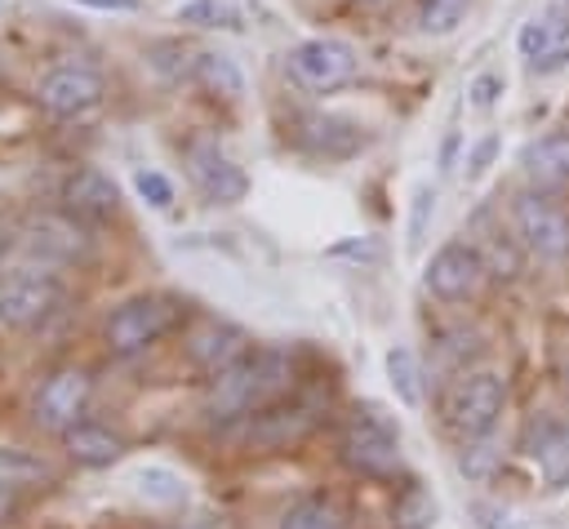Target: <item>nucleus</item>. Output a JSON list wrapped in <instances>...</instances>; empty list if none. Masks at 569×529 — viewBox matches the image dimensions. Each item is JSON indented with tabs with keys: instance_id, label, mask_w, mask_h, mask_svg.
<instances>
[{
	"instance_id": "obj_20",
	"label": "nucleus",
	"mask_w": 569,
	"mask_h": 529,
	"mask_svg": "<svg viewBox=\"0 0 569 529\" xmlns=\"http://www.w3.org/2000/svg\"><path fill=\"white\" fill-rule=\"evenodd\" d=\"M173 18L187 27H204V31H244L249 27V9L240 0H178Z\"/></svg>"
},
{
	"instance_id": "obj_17",
	"label": "nucleus",
	"mask_w": 569,
	"mask_h": 529,
	"mask_svg": "<svg viewBox=\"0 0 569 529\" xmlns=\"http://www.w3.org/2000/svg\"><path fill=\"white\" fill-rule=\"evenodd\" d=\"M62 453H67L76 467H111V462L124 453V436L111 431L107 422L80 418L76 427L62 431Z\"/></svg>"
},
{
	"instance_id": "obj_26",
	"label": "nucleus",
	"mask_w": 569,
	"mask_h": 529,
	"mask_svg": "<svg viewBox=\"0 0 569 529\" xmlns=\"http://www.w3.org/2000/svg\"><path fill=\"white\" fill-rule=\"evenodd\" d=\"M533 458H538L547 485H565L569 480V422L565 427H547L542 440L533 445Z\"/></svg>"
},
{
	"instance_id": "obj_19",
	"label": "nucleus",
	"mask_w": 569,
	"mask_h": 529,
	"mask_svg": "<svg viewBox=\"0 0 569 529\" xmlns=\"http://www.w3.org/2000/svg\"><path fill=\"white\" fill-rule=\"evenodd\" d=\"M565 40H569V18H565V9H542V13L525 18V27H520V36H516L525 62L547 58V53L560 49Z\"/></svg>"
},
{
	"instance_id": "obj_16",
	"label": "nucleus",
	"mask_w": 569,
	"mask_h": 529,
	"mask_svg": "<svg viewBox=\"0 0 569 529\" xmlns=\"http://www.w3.org/2000/svg\"><path fill=\"white\" fill-rule=\"evenodd\" d=\"M520 173L538 191L569 187V129H547L520 147Z\"/></svg>"
},
{
	"instance_id": "obj_29",
	"label": "nucleus",
	"mask_w": 569,
	"mask_h": 529,
	"mask_svg": "<svg viewBox=\"0 0 569 529\" xmlns=\"http://www.w3.org/2000/svg\"><path fill=\"white\" fill-rule=\"evenodd\" d=\"M396 525L400 529H431L436 525V498L418 485H409L400 498H396Z\"/></svg>"
},
{
	"instance_id": "obj_21",
	"label": "nucleus",
	"mask_w": 569,
	"mask_h": 529,
	"mask_svg": "<svg viewBox=\"0 0 569 529\" xmlns=\"http://www.w3.org/2000/svg\"><path fill=\"white\" fill-rule=\"evenodd\" d=\"M204 93H213V98H222V102H236L240 93H244V76H240V67H236V58H227V53H218V49H200L196 53V76H191Z\"/></svg>"
},
{
	"instance_id": "obj_1",
	"label": "nucleus",
	"mask_w": 569,
	"mask_h": 529,
	"mask_svg": "<svg viewBox=\"0 0 569 529\" xmlns=\"http://www.w3.org/2000/svg\"><path fill=\"white\" fill-rule=\"evenodd\" d=\"M293 391V360L280 347H253L244 360H236L227 373L209 378L204 413L213 422H240Z\"/></svg>"
},
{
	"instance_id": "obj_28",
	"label": "nucleus",
	"mask_w": 569,
	"mask_h": 529,
	"mask_svg": "<svg viewBox=\"0 0 569 529\" xmlns=\"http://www.w3.org/2000/svg\"><path fill=\"white\" fill-rule=\"evenodd\" d=\"M138 489H142L151 502H160V507L187 502V485H182V476L169 471V467H142V471H138Z\"/></svg>"
},
{
	"instance_id": "obj_23",
	"label": "nucleus",
	"mask_w": 569,
	"mask_h": 529,
	"mask_svg": "<svg viewBox=\"0 0 569 529\" xmlns=\"http://www.w3.org/2000/svg\"><path fill=\"white\" fill-rule=\"evenodd\" d=\"M471 13V0H413V27L422 36H453Z\"/></svg>"
},
{
	"instance_id": "obj_37",
	"label": "nucleus",
	"mask_w": 569,
	"mask_h": 529,
	"mask_svg": "<svg viewBox=\"0 0 569 529\" xmlns=\"http://www.w3.org/2000/svg\"><path fill=\"white\" fill-rule=\"evenodd\" d=\"M565 62H569V40H565L560 49H551L547 58H538V62H529V71H533V76H556V71L565 67Z\"/></svg>"
},
{
	"instance_id": "obj_22",
	"label": "nucleus",
	"mask_w": 569,
	"mask_h": 529,
	"mask_svg": "<svg viewBox=\"0 0 569 529\" xmlns=\"http://www.w3.org/2000/svg\"><path fill=\"white\" fill-rule=\"evenodd\" d=\"M280 529H347V516H342V507L333 498L307 493V498H293L280 511Z\"/></svg>"
},
{
	"instance_id": "obj_12",
	"label": "nucleus",
	"mask_w": 569,
	"mask_h": 529,
	"mask_svg": "<svg viewBox=\"0 0 569 529\" xmlns=\"http://www.w3.org/2000/svg\"><path fill=\"white\" fill-rule=\"evenodd\" d=\"M187 173L209 204H240L249 196L244 169L218 147V138H191L187 142Z\"/></svg>"
},
{
	"instance_id": "obj_40",
	"label": "nucleus",
	"mask_w": 569,
	"mask_h": 529,
	"mask_svg": "<svg viewBox=\"0 0 569 529\" xmlns=\"http://www.w3.org/2000/svg\"><path fill=\"white\" fill-rule=\"evenodd\" d=\"M360 4H382V0H360Z\"/></svg>"
},
{
	"instance_id": "obj_39",
	"label": "nucleus",
	"mask_w": 569,
	"mask_h": 529,
	"mask_svg": "<svg viewBox=\"0 0 569 529\" xmlns=\"http://www.w3.org/2000/svg\"><path fill=\"white\" fill-rule=\"evenodd\" d=\"M0 262H4V240H0Z\"/></svg>"
},
{
	"instance_id": "obj_24",
	"label": "nucleus",
	"mask_w": 569,
	"mask_h": 529,
	"mask_svg": "<svg viewBox=\"0 0 569 529\" xmlns=\"http://www.w3.org/2000/svg\"><path fill=\"white\" fill-rule=\"evenodd\" d=\"M53 485V471L44 458H36L31 449H18V445H0V485L9 489H27V485Z\"/></svg>"
},
{
	"instance_id": "obj_8",
	"label": "nucleus",
	"mask_w": 569,
	"mask_h": 529,
	"mask_svg": "<svg viewBox=\"0 0 569 529\" xmlns=\"http://www.w3.org/2000/svg\"><path fill=\"white\" fill-rule=\"evenodd\" d=\"M502 400H507V387L498 373L480 369V373H462L449 391H445V422L462 436V440H476V436H489L498 413H502Z\"/></svg>"
},
{
	"instance_id": "obj_27",
	"label": "nucleus",
	"mask_w": 569,
	"mask_h": 529,
	"mask_svg": "<svg viewBox=\"0 0 569 529\" xmlns=\"http://www.w3.org/2000/svg\"><path fill=\"white\" fill-rule=\"evenodd\" d=\"M147 62L164 76V80H191L196 76V49L178 44V40H156L147 49Z\"/></svg>"
},
{
	"instance_id": "obj_4",
	"label": "nucleus",
	"mask_w": 569,
	"mask_h": 529,
	"mask_svg": "<svg viewBox=\"0 0 569 529\" xmlns=\"http://www.w3.org/2000/svg\"><path fill=\"white\" fill-rule=\"evenodd\" d=\"M284 71L307 89V93H338L342 84L356 80L360 58L347 40L338 36H307L298 44H289L284 53Z\"/></svg>"
},
{
	"instance_id": "obj_2",
	"label": "nucleus",
	"mask_w": 569,
	"mask_h": 529,
	"mask_svg": "<svg viewBox=\"0 0 569 529\" xmlns=\"http://www.w3.org/2000/svg\"><path fill=\"white\" fill-rule=\"evenodd\" d=\"M182 320V302L169 298V293H133L124 298L107 325H102V347L120 360L129 356H142L147 347H156L164 333H173Z\"/></svg>"
},
{
	"instance_id": "obj_13",
	"label": "nucleus",
	"mask_w": 569,
	"mask_h": 529,
	"mask_svg": "<svg viewBox=\"0 0 569 529\" xmlns=\"http://www.w3.org/2000/svg\"><path fill=\"white\" fill-rule=\"evenodd\" d=\"M182 351H187V365H191L196 373L218 378V373H227L236 360H244V356L253 351V338H249V329H240V325L213 316V320H200V325L187 333Z\"/></svg>"
},
{
	"instance_id": "obj_25",
	"label": "nucleus",
	"mask_w": 569,
	"mask_h": 529,
	"mask_svg": "<svg viewBox=\"0 0 569 529\" xmlns=\"http://www.w3.org/2000/svg\"><path fill=\"white\" fill-rule=\"evenodd\" d=\"M387 382L391 391L400 396V405H422V373H418V360L409 347H391L387 351Z\"/></svg>"
},
{
	"instance_id": "obj_30",
	"label": "nucleus",
	"mask_w": 569,
	"mask_h": 529,
	"mask_svg": "<svg viewBox=\"0 0 569 529\" xmlns=\"http://www.w3.org/2000/svg\"><path fill=\"white\" fill-rule=\"evenodd\" d=\"M133 191H138V200L142 204H151V209H173V182H169V173H160V169H133Z\"/></svg>"
},
{
	"instance_id": "obj_36",
	"label": "nucleus",
	"mask_w": 569,
	"mask_h": 529,
	"mask_svg": "<svg viewBox=\"0 0 569 529\" xmlns=\"http://www.w3.org/2000/svg\"><path fill=\"white\" fill-rule=\"evenodd\" d=\"M80 9H93V13H138L142 0H71Z\"/></svg>"
},
{
	"instance_id": "obj_32",
	"label": "nucleus",
	"mask_w": 569,
	"mask_h": 529,
	"mask_svg": "<svg viewBox=\"0 0 569 529\" xmlns=\"http://www.w3.org/2000/svg\"><path fill=\"white\" fill-rule=\"evenodd\" d=\"M493 462H498V453H493V445H485V436H476L471 449H462V471L471 480H485L493 471Z\"/></svg>"
},
{
	"instance_id": "obj_33",
	"label": "nucleus",
	"mask_w": 569,
	"mask_h": 529,
	"mask_svg": "<svg viewBox=\"0 0 569 529\" xmlns=\"http://www.w3.org/2000/svg\"><path fill=\"white\" fill-rule=\"evenodd\" d=\"M467 93H471V107H493L498 93H502V76H498V71H480Z\"/></svg>"
},
{
	"instance_id": "obj_31",
	"label": "nucleus",
	"mask_w": 569,
	"mask_h": 529,
	"mask_svg": "<svg viewBox=\"0 0 569 529\" xmlns=\"http://www.w3.org/2000/svg\"><path fill=\"white\" fill-rule=\"evenodd\" d=\"M431 213H436V191L422 182V187L413 191V213H409V249H418V244H422Z\"/></svg>"
},
{
	"instance_id": "obj_3",
	"label": "nucleus",
	"mask_w": 569,
	"mask_h": 529,
	"mask_svg": "<svg viewBox=\"0 0 569 529\" xmlns=\"http://www.w3.org/2000/svg\"><path fill=\"white\" fill-rule=\"evenodd\" d=\"M67 298L62 276L49 262H22L0 271V325L4 329H36L44 325Z\"/></svg>"
},
{
	"instance_id": "obj_7",
	"label": "nucleus",
	"mask_w": 569,
	"mask_h": 529,
	"mask_svg": "<svg viewBox=\"0 0 569 529\" xmlns=\"http://www.w3.org/2000/svg\"><path fill=\"white\" fill-rule=\"evenodd\" d=\"M22 249L49 267H76L93 253V236H89V222H80L76 213L44 209L22 222Z\"/></svg>"
},
{
	"instance_id": "obj_35",
	"label": "nucleus",
	"mask_w": 569,
	"mask_h": 529,
	"mask_svg": "<svg viewBox=\"0 0 569 529\" xmlns=\"http://www.w3.org/2000/svg\"><path fill=\"white\" fill-rule=\"evenodd\" d=\"M493 151H498V138H493V133H485V138H480V142L467 151V178H480V173L489 169Z\"/></svg>"
},
{
	"instance_id": "obj_34",
	"label": "nucleus",
	"mask_w": 569,
	"mask_h": 529,
	"mask_svg": "<svg viewBox=\"0 0 569 529\" xmlns=\"http://www.w3.org/2000/svg\"><path fill=\"white\" fill-rule=\"evenodd\" d=\"M476 525H480V529H529L516 511H502V507H489V502L476 507Z\"/></svg>"
},
{
	"instance_id": "obj_38",
	"label": "nucleus",
	"mask_w": 569,
	"mask_h": 529,
	"mask_svg": "<svg viewBox=\"0 0 569 529\" xmlns=\"http://www.w3.org/2000/svg\"><path fill=\"white\" fill-rule=\"evenodd\" d=\"M13 511H18V498H13V489H9V485H0V525H4Z\"/></svg>"
},
{
	"instance_id": "obj_10",
	"label": "nucleus",
	"mask_w": 569,
	"mask_h": 529,
	"mask_svg": "<svg viewBox=\"0 0 569 529\" xmlns=\"http://www.w3.org/2000/svg\"><path fill=\"white\" fill-rule=\"evenodd\" d=\"M89 396H93V378L84 369H76V365H62V369H53L36 387V396H31V422L40 431L62 436L67 427H76L84 418Z\"/></svg>"
},
{
	"instance_id": "obj_6",
	"label": "nucleus",
	"mask_w": 569,
	"mask_h": 529,
	"mask_svg": "<svg viewBox=\"0 0 569 529\" xmlns=\"http://www.w3.org/2000/svg\"><path fill=\"white\" fill-rule=\"evenodd\" d=\"M107 84L84 62H58L36 80V107L53 120H84L102 107Z\"/></svg>"
},
{
	"instance_id": "obj_5",
	"label": "nucleus",
	"mask_w": 569,
	"mask_h": 529,
	"mask_svg": "<svg viewBox=\"0 0 569 529\" xmlns=\"http://www.w3.org/2000/svg\"><path fill=\"white\" fill-rule=\"evenodd\" d=\"M338 453L356 476L391 480L400 471V431L378 409H356V418L338 440Z\"/></svg>"
},
{
	"instance_id": "obj_9",
	"label": "nucleus",
	"mask_w": 569,
	"mask_h": 529,
	"mask_svg": "<svg viewBox=\"0 0 569 529\" xmlns=\"http://www.w3.org/2000/svg\"><path fill=\"white\" fill-rule=\"evenodd\" d=\"M511 227H516V240L542 258V262H565L569 258V213L547 200L538 187L533 191H520L511 200Z\"/></svg>"
},
{
	"instance_id": "obj_14",
	"label": "nucleus",
	"mask_w": 569,
	"mask_h": 529,
	"mask_svg": "<svg viewBox=\"0 0 569 529\" xmlns=\"http://www.w3.org/2000/svg\"><path fill=\"white\" fill-rule=\"evenodd\" d=\"M480 280H485V258L476 244H462V240L440 244L422 271L427 293H436L440 302H467L480 289Z\"/></svg>"
},
{
	"instance_id": "obj_15",
	"label": "nucleus",
	"mask_w": 569,
	"mask_h": 529,
	"mask_svg": "<svg viewBox=\"0 0 569 529\" xmlns=\"http://www.w3.org/2000/svg\"><path fill=\"white\" fill-rule=\"evenodd\" d=\"M58 200H62L67 213H76V218L89 222V227L120 213V187H116L102 169H93V164L71 169V173L62 178V187H58Z\"/></svg>"
},
{
	"instance_id": "obj_11",
	"label": "nucleus",
	"mask_w": 569,
	"mask_h": 529,
	"mask_svg": "<svg viewBox=\"0 0 569 529\" xmlns=\"http://www.w3.org/2000/svg\"><path fill=\"white\" fill-rule=\"evenodd\" d=\"M240 440L253 445V449H284V445H298L316 422H320V405L307 400V396H284L249 418H240Z\"/></svg>"
},
{
	"instance_id": "obj_18",
	"label": "nucleus",
	"mask_w": 569,
	"mask_h": 529,
	"mask_svg": "<svg viewBox=\"0 0 569 529\" xmlns=\"http://www.w3.org/2000/svg\"><path fill=\"white\" fill-rule=\"evenodd\" d=\"M302 147L325 156V160H347L351 151L365 147V129L347 116H307L302 120Z\"/></svg>"
}]
</instances>
